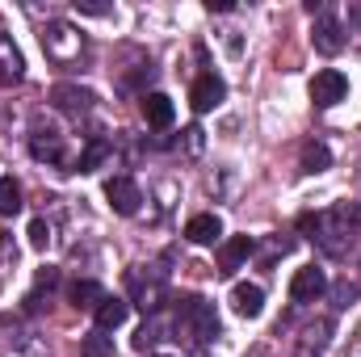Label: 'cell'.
I'll return each instance as SVG.
<instances>
[{"label": "cell", "mask_w": 361, "mask_h": 357, "mask_svg": "<svg viewBox=\"0 0 361 357\" xmlns=\"http://www.w3.org/2000/svg\"><path fill=\"white\" fill-rule=\"evenodd\" d=\"M25 76V59L13 47V38H0V85H17Z\"/></svg>", "instance_id": "cell-13"}, {"label": "cell", "mask_w": 361, "mask_h": 357, "mask_svg": "<svg viewBox=\"0 0 361 357\" xmlns=\"http://www.w3.org/2000/svg\"><path fill=\"white\" fill-rule=\"evenodd\" d=\"M252 236H235V240H227L223 248H219V273H235L240 261H248L252 257Z\"/></svg>", "instance_id": "cell-12"}, {"label": "cell", "mask_w": 361, "mask_h": 357, "mask_svg": "<svg viewBox=\"0 0 361 357\" xmlns=\"http://www.w3.org/2000/svg\"><path fill=\"white\" fill-rule=\"evenodd\" d=\"M4 248H8V244H4V236H0V257H4Z\"/></svg>", "instance_id": "cell-26"}, {"label": "cell", "mask_w": 361, "mask_h": 357, "mask_svg": "<svg viewBox=\"0 0 361 357\" xmlns=\"http://www.w3.org/2000/svg\"><path fill=\"white\" fill-rule=\"evenodd\" d=\"M68 298H72V307H92V311H97V303L105 298V290H101L97 282H72Z\"/></svg>", "instance_id": "cell-18"}, {"label": "cell", "mask_w": 361, "mask_h": 357, "mask_svg": "<svg viewBox=\"0 0 361 357\" xmlns=\"http://www.w3.org/2000/svg\"><path fill=\"white\" fill-rule=\"evenodd\" d=\"M311 38H315V51L319 55H341L345 51V25H341V17L336 13H319Z\"/></svg>", "instance_id": "cell-7"}, {"label": "cell", "mask_w": 361, "mask_h": 357, "mask_svg": "<svg viewBox=\"0 0 361 357\" xmlns=\"http://www.w3.org/2000/svg\"><path fill=\"white\" fill-rule=\"evenodd\" d=\"M324 290H328V273L319 265L294 269V277H290V298L294 303H315V298H324Z\"/></svg>", "instance_id": "cell-4"}, {"label": "cell", "mask_w": 361, "mask_h": 357, "mask_svg": "<svg viewBox=\"0 0 361 357\" xmlns=\"http://www.w3.org/2000/svg\"><path fill=\"white\" fill-rule=\"evenodd\" d=\"M177 324L193 332V341H214L219 337V315H214V303L189 294L177 303Z\"/></svg>", "instance_id": "cell-1"}, {"label": "cell", "mask_w": 361, "mask_h": 357, "mask_svg": "<svg viewBox=\"0 0 361 357\" xmlns=\"http://www.w3.org/2000/svg\"><path fill=\"white\" fill-rule=\"evenodd\" d=\"M80 357H114V337H105V332H89V337L80 341Z\"/></svg>", "instance_id": "cell-20"}, {"label": "cell", "mask_w": 361, "mask_h": 357, "mask_svg": "<svg viewBox=\"0 0 361 357\" xmlns=\"http://www.w3.org/2000/svg\"><path fill=\"white\" fill-rule=\"evenodd\" d=\"M21 214V185L13 177H0V219Z\"/></svg>", "instance_id": "cell-17"}, {"label": "cell", "mask_w": 361, "mask_h": 357, "mask_svg": "<svg viewBox=\"0 0 361 357\" xmlns=\"http://www.w3.org/2000/svg\"><path fill=\"white\" fill-rule=\"evenodd\" d=\"M341 219H345V223H357V227H361V202L345 206V210H341Z\"/></svg>", "instance_id": "cell-23"}, {"label": "cell", "mask_w": 361, "mask_h": 357, "mask_svg": "<svg viewBox=\"0 0 361 357\" xmlns=\"http://www.w3.org/2000/svg\"><path fill=\"white\" fill-rule=\"evenodd\" d=\"M76 13H85V17H105V13H109V4H92V0H76Z\"/></svg>", "instance_id": "cell-22"}, {"label": "cell", "mask_w": 361, "mask_h": 357, "mask_svg": "<svg viewBox=\"0 0 361 357\" xmlns=\"http://www.w3.org/2000/svg\"><path fill=\"white\" fill-rule=\"evenodd\" d=\"M105 156H109V143H105V139H89V147H85L80 160H76V173H97Z\"/></svg>", "instance_id": "cell-19"}, {"label": "cell", "mask_w": 361, "mask_h": 357, "mask_svg": "<svg viewBox=\"0 0 361 357\" xmlns=\"http://www.w3.org/2000/svg\"><path fill=\"white\" fill-rule=\"evenodd\" d=\"M298 164H302V173H307V177L328 173V169H332V152H328V143H307V147H302V156H298Z\"/></svg>", "instance_id": "cell-16"}, {"label": "cell", "mask_w": 361, "mask_h": 357, "mask_svg": "<svg viewBox=\"0 0 361 357\" xmlns=\"http://www.w3.org/2000/svg\"><path fill=\"white\" fill-rule=\"evenodd\" d=\"M139 109H143L147 126H160V131H164V126H173V118H177V105H173V97H169V92H147Z\"/></svg>", "instance_id": "cell-9"}, {"label": "cell", "mask_w": 361, "mask_h": 357, "mask_svg": "<svg viewBox=\"0 0 361 357\" xmlns=\"http://www.w3.org/2000/svg\"><path fill=\"white\" fill-rule=\"evenodd\" d=\"M231 307H235V315L257 320V315L265 311V290H261L257 282H235V286H231Z\"/></svg>", "instance_id": "cell-8"}, {"label": "cell", "mask_w": 361, "mask_h": 357, "mask_svg": "<svg viewBox=\"0 0 361 357\" xmlns=\"http://www.w3.org/2000/svg\"><path fill=\"white\" fill-rule=\"evenodd\" d=\"M47 244H51V227H47V219H34V223H30V248L42 253Z\"/></svg>", "instance_id": "cell-21"}, {"label": "cell", "mask_w": 361, "mask_h": 357, "mask_svg": "<svg viewBox=\"0 0 361 357\" xmlns=\"http://www.w3.org/2000/svg\"><path fill=\"white\" fill-rule=\"evenodd\" d=\"M345 92H349V80H345V72H336V68H324V72L311 76V101H315L319 109H332L336 101H345Z\"/></svg>", "instance_id": "cell-2"}, {"label": "cell", "mask_w": 361, "mask_h": 357, "mask_svg": "<svg viewBox=\"0 0 361 357\" xmlns=\"http://www.w3.org/2000/svg\"><path fill=\"white\" fill-rule=\"evenodd\" d=\"M223 97H227L223 76H214V72H202V76L193 80V89H189V105H193L197 114H210V109H219V105H223Z\"/></svg>", "instance_id": "cell-5"}, {"label": "cell", "mask_w": 361, "mask_h": 357, "mask_svg": "<svg viewBox=\"0 0 361 357\" xmlns=\"http://www.w3.org/2000/svg\"><path fill=\"white\" fill-rule=\"evenodd\" d=\"M30 152H34V160H59V156H63V135H55V131H34Z\"/></svg>", "instance_id": "cell-15"}, {"label": "cell", "mask_w": 361, "mask_h": 357, "mask_svg": "<svg viewBox=\"0 0 361 357\" xmlns=\"http://www.w3.org/2000/svg\"><path fill=\"white\" fill-rule=\"evenodd\" d=\"M42 47H47V55L51 59H59V63H68L72 55H80V47H85V38L72 30V25H63V21H55V25H47V34H42Z\"/></svg>", "instance_id": "cell-3"}, {"label": "cell", "mask_w": 361, "mask_h": 357, "mask_svg": "<svg viewBox=\"0 0 361 357\" xmlns=\"http://www.w3.org/2000/svg\"><path fill=\"white\" fill-rule=\"evenodd\" d=\"M105 198H109V206L118 210V214H139V202H143V193H139V185L130 177H109L105 181Z\"/></svg>", "instance_id": "cell-6"}, {"label": "cell", "mask_w": 361, "mask_h": 357, "mask_svg": "<svg viewBox=\"0 0 361 357\" xmlns=\"http://www.w3.org/2000/svg\"><path fill=\"white\" fill-rule=\"evenodd\" d=\"M92 315H97V332H114V328H122V324H126L130 303H126V298H109V294H105V298L97 303V311H92Z\"/></svg>", "instance_id": "cell-11"}, {"label": "cell", "mask_w": 361, "mask_h": 357, "mask_svg": "<svg viewBox=\"0 0 361 357\" xmlns=\"http://www.w3.org/2000/svg\"><path fill=\"white\" fill-rule=\"evenodd\" d=\"M349 25H361V4H349Z\"/></svg>", "instance_id": "cell-25"}, {"label": "cell", "mask_w": 361, "mask_h": 357, "mask_svg": "<svg viewBox=\"0 0 361 357\" xmlns=\"http://www.w3.org/2000/svg\"><path fill=\"white\" fill-rule=\"evenodd\" d=\"M185 240L189 244H219L223 240V219L219 214H193L185 223Z\"/></svg>", "instance_id": "cell-10"}, {"label": "cell", "mask_w": 361, "mask_h": 357, "mask_svg": "<svg viewBox=\"0 0 361 357\" xmlns=\"http://www.w3.org/2000/svg\"><path fill=\"white\" fill-rule=\"evenodd\" d=\"M345 357H361V328L353 332V349H345Z\"/></svg>", "instance_id": "cell-24"}, {"label": "cell", "mask_w": 361, "mask_h": 357, "mask_svg": "<svg viewBox=\"0 0 361 357\" xmlns=\"http://www.w3.org/2000/svg\"><path fill=\"white\" fill-rule=\"evenodd\" d=\"M51 101H55L59 109H68V114H85V109H89L97 97H92L89 89H76V85H55Z\"/></svg>", "instance_id": "cell-14"}]
</instances>
